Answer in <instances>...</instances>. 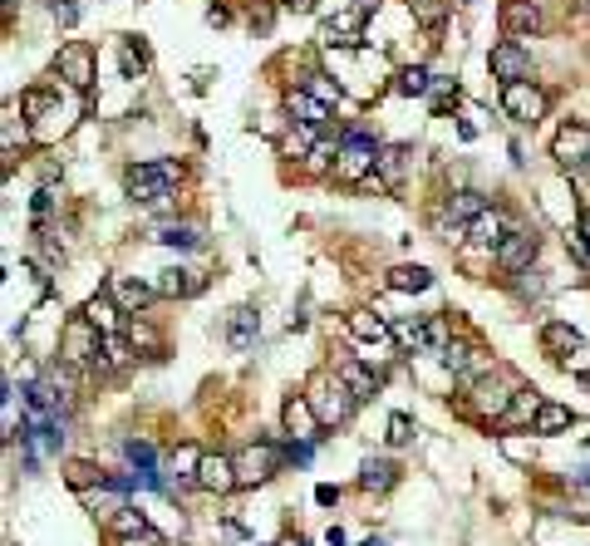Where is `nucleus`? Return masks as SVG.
<instances>
[{
	"instance_id": "f257e3e1",
	"label": "nucleus",
	"mask_w": 590,
	"mask_h": 546,
	"mask_svg": "<svg viewBox=\"0 0 590 546\" xmlns=\"http://www.w3.org/2000/svg\"><path fill=\"white\" fill-rule=\"evenodd\" d=\"M177 182H182V163H173V158L138 163V168H128V197L143 207H168L177 197Z\"/></svg>"
},
{
	"instance_id": "f03ea898",
	"label": "nucleus",
	"mask_w": 590,
	"mask_h": 546,
	"mask_svg": "<svg viewBox=\"0 0 590 546\" xmlns=\"http://www.w3.org/2000/svg\"><path fill=\"white\" fill-rule=\"evenodd\" d=\"M305 399L315 404V414H320V424L330 428V424H350V414H354V399L350 394V384L340 379V374H315L310 379V389H305Z\"/></svg>"
},
{
	"instance_id": "7ed1b4c3",
	"label": "nucleus",
	"mask_w": 590,
	"mask_h": 546,
	"mask_svg": "<svg viewBox=\"0 0 590 546\" xmlns=\"http://www.w3.org/2000/svg\"><path fill=\"white\" fill-rule=\"evenodd\" d=\"M379 168V143L364 133V128H350L345 143L335 148V178L340 182H369Z\"/></svg>"
},
{
	"instance_id": "20e7f679",
	"label": "nucleus",
	"mask_w": 590,
	"mask_h": 546,
	"mask_svg": "<svg viewBox=\"0 0 590 546\" xmlns=\"http://www.w3.org/2000/svg\"><path fill=\"white\" fill-rule=\"evenodd\" d=\"M99 350H104V330H99L89 315H74V320L64 325V350H59V360L64 364H94L99 360Z\"/></svg>"
},
{
	"instance_id": "39448f33",
	"label": "nucleus",
	"mask_w": 590,
	"mask_h": 546,
	"mask_svg": "<svg viewBox=\"0 0 590 546\" xmlns=\"http://www.w3.org/2000/svg\"><path fill=\"white\" fill-rule=\"evenodd\" d=\"M546 89H536V84H527V79H517V84H502V114L517 123H536L546 119Z\"/></svg>"
},
{
	"instance_id": "423d86ee",
	"label": "nucleus",
	"mask_w": 590,
	"mask_h": 546,
	"mask_svg": "<svg viewBox=\"0 0 590 546\" xmlns=\"http://www.w3.org/2000/svg\"><path fill=\"white\" fill-rule=\"evenodd\" d=\"M55 74L69 84V89H89L94 84V50L84 45V40H69V45H59V55H55Z\"/></svg>"
},
{
	"instance_id": "0eeeda50",
	"label": "nucleus",
	"mask_w": 590,
	"mask_h": 546,
	"mask_svg": "<svg viewBox=\"0 0 590 546\" xmlns=\"http://www.w3.org/2000/svg\"><path fill=\"white\" fill-rule=\"evenodd\" d=\"M536 251H541V237H536L531 227H512V232L502 237V246L492 251V261H497L502 271L517 276V271H527L531 261H536Z\"/></svg>"
},
{
	"instance_id": "6e6552de",
	"label": "nucleus",
	"mask_w": 590,
	"mask_h": 546,
	"mask_svg": "<svg viewBox=\"0 0 590 546\" xmlns=\"http://www.w3.org/2000/svg\"><path fill=\"white\" fill-rule=\"evenodd\" d=\"M551 158L561 168H586L590 163V128L586 123H561L551 138Z\"/></svg>"
},
{
	"instance_id": "1a4fd4ad",
	"label": "nucleus",
	"mask_w": 590,
	"mask_h": 546,
	"mask_svg": "<svg viewBox=\"0 0 590 546\" xmlns=\"http://www.w3.org/2000/svg\"><path fill=\"white\" fill-rule=\"evenodd\" d=\"M276 463H281L276 443H256V448H246V453L236 458V483H241V487H261L271 473H276Z\"/></svg>"
},
{
	"instance_id": "9d476101",
	"label": "nucleus",
	"mask_w": 590,
	"mask_h": 546,
	"mask_svg": "<svg viewBox=\"0 0 590 546\" xmlns=\"http://www.w3.org/2000/svg\"><path fill=\"white\" fill-rule=\"evenodd\" d=\"M192 483L202 487V492H232V487H241L236 483V458L232 453H202V468H197V478Z\"/></svg>"
},
{
	"instance_id": "9b49d317",
	"label": "nucleus",
	"mask_w": 590,
	"mask_h": 546,
	"mask_svg": "<svg viewBox=\"0 0 590 546\" xmlns=\"http://www.w3.org/2000/svg\"><path fill=\"white\" fill-rule=\"evenodd\" d=\"M487 64H492V79H502V84H517V79H527V74H531V55L517 45V40L492 45Z\"/></svg>"
},
{
	"instance_id": "f8f14e48",
	"label": "nucleus",
	"mask_w": 590,
	"mask_h": 546,
	"mask_svg": "<svg viewBox=\"0 0 590 546\" xmlns=\"http://www.w3.org/2000/svg\"><path fill=\"white\" fill-rule=\"evenodd\" d=\"M512 394H517L512 384H502V379H492V374H487V379H477V384H472V409H477L482 419H502V414L512 409Z\"/></svg>"
},
{
	"instance_id": "ddd939ff",
	"label": "nucleus",
	"mask_w": 590,
	"mask_h": 546,
	"mask_svg": "<svg viewBox=\"0 0 590 546\" xmlns=\"http://www.w3.org/2000/svg\"><path fill=\"white\" fill-rule=\"evenodd\" d=\"M281 424H286V433H291V438H315V443H320V414H315V404H310V399H305V394H291V399H286V409H281Z\"/></svg>"
},
{
	"instance_id": "4468645a",
	"label": "nucleus",
	"mask_w": 590,
	"mask_h": 546,
	"mask_svg": "<svg viewBox=\"0 0 590 546\" xmlns=\"http://www.w3.org/2000/svg\"><path fill=\"white\" fill-rule=\"evenodd\" d=\"M541 350L556 355L561 364H571L576 355H586V340H581V330H571L566 320H551V325L541 330Z\"/></svg>"
},
{
	"instance_id": "2eb2a0df",
	"label": "nucleus",
	"mask_w": 590,
	"mask_h": 546,
	"mask_svg": "<svg viewBox=\"0 0 590 546\" xmlns=\"http://www.w3.org/2000/svg\"><path fill=\"white\" fill-rule=\"evenodd\" d=\"M502 30L512 35V40H527L541 30V5L536 0H507L502 5Z\"/></svg>"
},
{
	"instance_id": "dca6fc26",
	"label": "nucleus",
	"mask_w": 590,
	"mask_h": 546,
	"mask_svg": "<svg viewBox=\"0 0 590 546\" xmlns=\"http://www.w3.org/2000/svg\"><path fill=\"white\" fill-rule=\"evenodd\" d=\"M507 232H512V227H507V212H497V207H482V212L468 222V242L487 246V251H497Z\"/></svg>"
},
{
	"instance_id": "f3484780",
	"label": "nucleus",
	"mask_w": 590,
	"mask_h": 546,
	"mask_svg": "<svg viewBox=\"0 0 590 546\" xmlns=\"http://www.w3.org/2000/svg\"><path fill=\"white\" fill-rule=\"evenodd\" d=\"M256 340H261V315L251 310V305H241L227 315V345L232 350H256Z\"/></svg>"
},
{
	"instance_id": "a211bd4d",
	"label": "nucleus",
	"mask_w": 590,
	"mask_h": 546,
	"mask_svg": "<svg viewBox=\"0 0 590 546\" xmlns=\"http://www.w3.org/2000/svg\"><path fill=\"white\" fill-rule=\"evenodd\" d=\"M286 109H291L295 123H315V128H325V123H330V104H320L305 84H300V89H295V84L286 89Z\"/></svg>"
},
{
	"instance_id": "6ab92c4d",
	"label": "nucleus",
	"mask_w": 590,
	"mask_h": 546,
	"mask_svg": "<svg viewBox=\"0 0 590 546\" xmlns=\"http://www.w3.org/2000/svg\"><path fill=\"white\" fill-rule=\"evenodd\" d=\"M335 374L350 384V394L359 399V404L379 394V379H374V364H369V360H340V364H335Z\"/></svg>"
},
{
	"instance_id": "aec40b11",
	"label": "nucleus",
	"mask_w": 590,
	"mask_h": 546,
	"mask_svg": "<svg viewBox=\"0 0 590 546\" xmlns=\"http://www.w3.org/2000/svg\"><path fill=\"white\" fill-rule=\"evenodd\" d=\"M350 330L364 340V345H389V340H394V325L379 320L374 310H350Z\"/></svg>"
},
{
	"instance_id": "412c9836",
	"label": "nucleus",
	"mask_w": 590,
	"mask_h": 546,
	"mask_svg": "<svg viewBox=\"0 0 590 546\" xmlns=\"http://www.w3.org/2000/svg\"><path fill=\"white\" fill-rule=\"evenodd\" d=\"M109 291L118 296V305H123L128 315H138L143 305H153V301H158V286H148V281H128V276H118V281L109 286Z\"/></svg>"
},
{
	"instance_id": "4be33fe9",
	"label": "nucleus",
	"mask_w": 590,
	"mask_h": 546,
	"mask_svg": "<svg viewBox=\"0 0 590 546\" xmlns=\"http://www.w3.org/2000/svg\"><path fill=\"white\" fill-rule=\"evenodd\" d=\"M84 315H89V320H94V325H99L104 335H118V315H128V310L118 305V296H114V291H99L94 301L84 305Z\"/></svg>"
},
{
	"instance_id": "5701e85b",
	"label": "nucleus",
	"mask_w": 590,
	"mask_h": 546,
	"mask_svg": "<svg viewBox=\"0 0 590 546\" xmlns=\"http://www.w3.org/2000/svg\"><path fill=\"white\" fill-rule=\"evenodd\" d=\"M394 483H399V468L389 458H364V468H359V487L364 492H389Z\"/></svg>"
},
{
	"instance_id": "b1692460",
	"label": "nucleus",
	"mask_w": 590,
	"mask_h": 546,
	"mask_svg": "<svg viewBox=\"0 0 590 546\" xmlns=\"http://www.w3.org/2000/svg\"><path fill=\"white\" fill-rule=\"evenodd\" d=\"M433 286V271L428 266H394L389 271V291H399V296H418V291H428Z\"/></svg>"
},
{
	"instance_id": "393cba45",
	"label": "nucleus",
	"mask_w": 590,
	"mask_h": 546,
	"mask_svg": "<svg viewBox=\"0 0 590 546\" xmlns=\"http://www.w3.org/2000/svg\"><path fill=\"white\" fill-rule=\"evenodd\" d=\"M207 281L197 276V271H182V266H173V271H163V281H158V296H197Z\"/></svg>"
},
{
	"instance_id": "a878e982",
	"label": "nucleus",
	"mask_w": 590,
	"mask_h": 546,
	"mask_svg": "<svg viewBox=\"0 0 590 546\" xmlns=\"http://www.w3.org/2000/svg\"><path fill=\"white\" fill-rule=\"evenodd\" d=\"M128 345H133V355H163V335L148 325V320H128Z\"/></svg>"
},
{
	"instance_id": "bb28decb",
	"label": "nucleus",
	"mask_w": 590,
	"mask_h": 546,
	"mask_svg": "<svg viewBox=\"0 0 590 546\" xmlns=\"http://www.w3.org/2000/svg\"><path fill=\"white\" fill-rule=\"evenodd\" d=\"M453 345V335H448V320L443 315H428L423 320V340H418V355H443Z\"/></svg>"
},
{
	"instance_id": "cd10ccee",
	"label": "nucleus",
	"mask_w": 590,
	"mask_h": 546,
	"mask_svg": "<svg viewBox=\"0 0 590 546\" xmlns=\"http://www.w3.org/2000/svg\"><path fill=\"white\" fill-rule=\"evenodd\" d=\"M281 153H286V158H310V153H315V123L291 119V133L281 138Z\"/></svg>"
},
{
	"instance_id": "c85d7f7f",
	"label": "nucleus",
	"mask_w": 590,
	"mask_h": 546,
	"mask_svg": "<svg viewBox=\"0 0 590 546\" xmlns=\"http://www.w3.org/2000/svg\"><path fill=\"white\" fill-rule=\"evenodd\" d=\"M109 532H114V537H138V532H148V517H143L138 507L123 502V507L109 512Z\"/></svg>"
},
{
	"instance_id": "c756f323",
	"label": "nucleus",
	"mask_w": 590,
	"mask_h": 546,
	"mask_svg": "<svg viewBox=\"0 0 590 546\" xmlns=\"http://www.w3.org/2000/svg\"><path fill=\"white\" fill-rule=\"evenodd\" d=\"M541 404H546V399H541L536 389H517V394H512V409L502 414V424H531Z\"/></svg>"
},
{
	"instance_id": "7c9ffc66",
	"label": "nucleus",
	"mask_w": 590,
	"mask_h": 546,
	"mask_svg": "<svg viewBox=\"0 0 590 546\" xmlns=\"http://www.w3.org/2000/svg\"><path fill=\"white\" fill-rule=\"evenodd\" d=\"M153 242L177 246V251H192V246H202V232H197L192 222H173V227H158V232H153Z\"/></svg>"
},
{
	"instance_id": "2f4dec72",
	"label": "nucleus",
	"mask_w": 590,
	"mask_h": 546,
	"mask_svg": "<svg viewBox=\"0 0 590 546\" xmlns=\"http://www.w3.org/2000/svg\"><path fill=\"white\" fill-rule=\"evenodd\" d=\"M571 428V409L566 404H541L536 419H531V433H566Z\"/></svg>"
},
{
	"instance_id": "473e14b6",
	"label": "nucleus",
	"mask_w": 590,
	"mask_h": 546,
	"mask_svg": "<svg viewBox=\"0 0 590 546\" xmlns=\"http://www.w3.org/2000/svg\"><path fill=\"white\" fill-rule=\"evenodd\" d=\"M404 148H379V187H399L404 178Z\"/></svg>"
},
{
	"instance_id": "72a5a7b5",
	"label": "nucleus",
	"mask_w": 590,
	"mask_h": 546,
	"mask_svg": "<svg viewBox=\"0 0 590 546\" xmlns=\"http://www.w3.org/2000/svg\"><path fill=\"white\" fill-rule=\"evenodd\" d=\"M123 458L133 463V473H158V453H153V443H143V438H128V443H123Z\"/></svg>"
},
{
	"instance_id": "f704fd0d",
	"label": "nucleus",
	"mask_w": 590,
	"mask_h": 546,
	"mask_svg": "<svg viewBox=\"0 0 590 546\" xmlns=\"http://www.w3.org/2000/svg\"><path fill=\"white\" fill-rule=\"evenodd\" d=\"M482 207H487V202H482V192H453V197L443 202V212H448V217H458V222H472Z\"/></svg>"
},
{
	"instance_id": "c9c22d12",
	"label": "nucleus",
	"mask_w": 590,
	"mask_h": 546,
	"mask_svg": "<svg viewBox=\"0 0 590 546\" xmlns=\"http://www.w3.org/2000/svg\"><path fill=\"white\" fill-rule=\"evenodd\" d=\"M168 468H173L168 478H197V468H202V453H197L192 443H182V448H173V453H168Z\"/></svg>"
},
{
	"instance_id": "e433bc0d",
	"label": "nucleus",
	"mask_w": 590,
	"mask_h": 546,
	"mask_svg": "<svg viewBox=\"0 0 590 546\" xmlns=\"http://www.w3.org/2000/svg\"><path fill=\"white\" fill-rule=\"evenodd\" d=\"M305 89H310V94H315L320 104H330V109H335V104L345 99V89H340V84H335L330 74H305Z\"/></svg>"
},
{
	"instance_id": "4c0bfd02",
	"label": "nucleus",
	"mask_w": 590,
	"mask_h": 546,
	"mask_svg": "<svg viewBox=\"0 0 590 546\" xmlns=\"http://www.w3.org/2000/svg\"><path fill=\"white\" fill-rule=\"evenodd\" d=\"M104 478H109V473H99V468H94V463H84V458L64 468V483H69V487H79V492H89V487H94V483H104Z\"/></svg>"
},
{
	"instance_id": "58836bf2",
	"label": "nucleus",
	"mask_w": 590,
	"mask_h": 546,
	"mask_svg": "<svg viewBox=\"0 0 590 546\" xmlns=\"http://www.w3.org/2000/svg\"><path fill=\"white\" fill-rule=\"evenodd\" d=\"M438 364H443V369H453V374H472V369H482V364H472V350H468V345H458V340L438 355Z\"/></svg>"
},
{
	"instance_id": "ea45409f",
	"label": "nucleus",
	"mask_w": 590,
	"mask_h": 546,
	"mask_svg": "<svg viewBox=\"0 0 590 546\" xmlns=\"http://www.w3.org/2000/svg\"><path fill=\"white\" fill-rule=\"evenodd\" d=\"M428 89H433V74H428V69L413 64V69L399 74V94H428Z\"/></svg>"
},
{
	"instance_id": "a19ab883",
	"label": "nucleus",
	"mask_w": 590,
	"mask_h": 546,
	"mask_svg": "<svg viewBox=\"0 0 590 546\" xmlns=\"http://www.w3.org/2000/svg\"><path fill=\"white\" fill-rule=\"evenodd\" d=\"M428 94H433V109H438V114L458 104V84H453V79H433V89H428Z\"/></svg>"
},
{
	"instance_id": "79ce46f5",
	"label": "nucleus",
	"mask_w": 590,
	"mask_h": 546,
	"mask_svg": "<svg viewBox=\"0 0 590 546\" xmlns=\"http://www.w3.org/2000/svg\"><path fill=\"white\" fill-rule=\"evenodd\" d=\"M394 340H399L404 350H418V340H423V320H418V315H413V320H399V325H394Z\"/></svg>"
},
{
	"instance_id": "37998d69",
	"label": "nucleus",
	"mask_w": 590,
	"mask_h": 546,
	"mask_svg": "<svg viewBox=\"0 0 590 546\" xmlns=\"http://www.w3.org/2000/svg\"><path fill=\"white\" fill-rule=\"evenodd\" d=\"M389 443H394V448H409L413 443V419L409 414H394V419H389Z\"/></svg>"
},
{
	"instance_id": "c03bdc74",
	"label": "nucleus",
	"mask_w": 590,
	"mask_h": 546,
	"mask_svg": "<svg viewBox=\"0 0 590 546\" xmlns=\"http://www.w3.org/2000/svg\"><path fill=\"white\" fill-rule=\"evenodd\" d=\"M143 69H148V55H143L138 45H123V74H128V79H138Z\"/></svg>"
},
{
	"instance_id": "a18cd8bd",
	"label": "nucleus",
	"mask_w": 590,
	"mask_h": 546,
	"mask_svg": "<svg viewBox=\"0 0 590 546\" xmlns=\"http://www.w3.org/2000/svg\"><path fill=\"white\" fill-rule=\"evenodd\" d=\"M517 276H522V281H517V291H522V296H531V301H536V296H546V281H541V271H517Z\"/></svg>"
},
{
	"instance_id": "49530a36",
	"label": "nucleus",
	"mask_w": 590,
	"mask_h": 546,
	"mask_svg": "<svg viewBox=\"0 0 590 546\" xmlns=\"http://www.w3.org/2000/svg\"><path fill=\"white\" fill-rule=\"evenodd\" d=\"M413 10H418L423 25H438V20H443V5H438V0H413Z\"/></svg>"
},
{
	"instance_id": "de8ad7c7",
	"label": "nucleus",
	"mask_w": 590,
	"mask_h": 546,
	"mask_svg": "<svg viewBox=\"0 0 590 546\" xmlns=\"http://www.w3.org/2000/svg\"><path fill=\"white\" fill-rule=\"evenodd\" d=\"M55 20L64 25V30H74V25H79V5H74V0H59V5H55Z\"/></svg>"
},
{
	"instance_id": "09e8293b",
	"label": "nucleus",
	"mask_w": 590,
	"mask_h": 546,
	"mask_svg": "<svg viewBox=\"0 0 590 546\" xmlns=\"http://www.w3.org/2000/svg\"><path fill=\"white\" fill-rule=\"evenodd\" d=\"M50 207H55V192H50V187H40V192H35V222H45V217H50Z\"/></svg>"
},
{
	"instance_id": "8fccbe9b",
	"label": "nucleus",
	"mask_w": 590,
	"mask_h": 546,
	"mask_svg": "<svg viewBox=\"0 0 590 546\" xmlns=\"http://www.w3.org/2000/svg\"><path fill=\"white\" fill-rule=\"evenodd\" d=\"M25 133H30L25 123L15 128V114H5V148H15V143H25Z\"/></svg>"
},
{
	"instance_id": "3c124183",
	"label": "nucleus",
	"mask_w": 590,
	"mask_h": 546,
	"mask_svg": "<svg viewBox=\"0 0 590 546\" xmlns=\"http://www.w3.org/2000/svg\"><path fill=\"white\" fill-rule=\"evenodd\" d=\"M118 546H163V537L148 527V532H138V537H118Z\"/></svg>"
},
{
	"instance_id": "603ef678",
	"label": "nucleus",
	"mask_w": 590,
	"mask_h": 546,
	"mask_svg": "<svg viewBox=\"0 0 590 546\" xmlns=\"http://www.w3.org/2000/svg\"><path fill=\"white\" fill-rule=\"evenodd\" d=\"M315 502H320V507H335V502H340V487L320 483V487H315Z\"/></svg>"
},
{
	"instance_id": "864d4df0",
	"label": "nucleus",
	"mask_w": 590,
	"mask_h": 546,
	"mask_svg": "<svg viewBox=\"0 0 590 546\" xmlns=\"http://www.w3.org/2000/svg\"><path fill=\"white\" fill-rule=\"evenodd\" d=\"M305 163H310V168H325V163H330V148H325V143H320V148H315V153H310V158H305Z\"/></svg>"
},
{
	"instance_id": "5fc2aeb1",
	"label": "nucleus",
	"mask_w": 590,
	"mask_h": 546,
	"mask_svg": "<svg viewBox=\"0 0 590 546\" xmlns=\"http://www.w3.org/2000/svg\"><path fill=\"white\" fill-rule=\"evenodd\" d=\"M281 5H286V10H295V15H310V10H315V0H281Z\"/></svg>"
},
{
	"instance_id": "6e6d98bb",
	"label": "nucleus",
	"mask_w": 590,
	"mask_h": 546,
	"mask_svg": "<svg viewBox=\"0 0 590 546\" xmlns=\"http://www.w3.org/2000/svg\"><path fill=\"white\" fill-rule=\"evenodd\" d=\"M571 487H576V492H590V468H586V473H576V478H571Z\"/></svg>"
},
{
	"instance_id": "4d7b16f0",
	"label": "nucleus",
	"mask_w": 590,
	"mask_h": 546,
	"mask_svg": "<svg viewBox=\"0 0 590 546\" xmlns=\"http://www.w3.org/2000/svg\"><path fill=\"white\" fill-rule=\"evenodd\" d=\"M325 546H345V532H340V527H330V532H325Z\"/></svg>"
},
{
	"instance_id": "13d9d810",
	"label": "nucleus",
	"mask_w": 590,
	"mask_h": 546,
	"mask_svg": "<svg viewBox=\"0 0 590 546\" xmlns=\"http://www.w3.org/2000/svg\"><path fill=\"white\" fill-rule=\"evenodd\" d=\"M581 237H586V251H590V212H581Z\"/></svg>"
},
{
	"instance_id": "bf43d9fd",
	"label": "nucleus",
	"mask_w": 590,
	"mask_h": 546,
	"mask_svg": "<svg viewBox=\"0 0 590 546\" xmlns=\"http://www.w3.org/2000/svg\"><path fill=\"white\" fill-rule=\"evenodd\" d=\"M276 546H310V542H305V537H281Z\"/></svg>"
},
{
	"instance_id": "052dcab7",
	"label": "nucleus",
	"mask_w": 590,
	"mask_h": 546,
	"mask_svg": "<svg viewBox=\"0 0 590 546\" xmlns=\"http://www.w3.org/2000/svg\"><path fill=\"white\" fill-rule=\"evenodd\" d=\"M40 5H50V10H55V5H59V0H40Z\"/></svg>"
},
{
	"instance_id": "680f3d73",
	"label": "nucleus",
	"mask_w": 590,
	"mask_h": 546,
	"mask_svg": "<svg viewBox=\"0 0 590 546\" xmlns=\"http://www.w3.org/2000/svg\"><path fill=\"white\" fill-rule=\"evenodd\" d=\"M586 453H590V433H586Z\"/></svg>"
}]
</instances>
